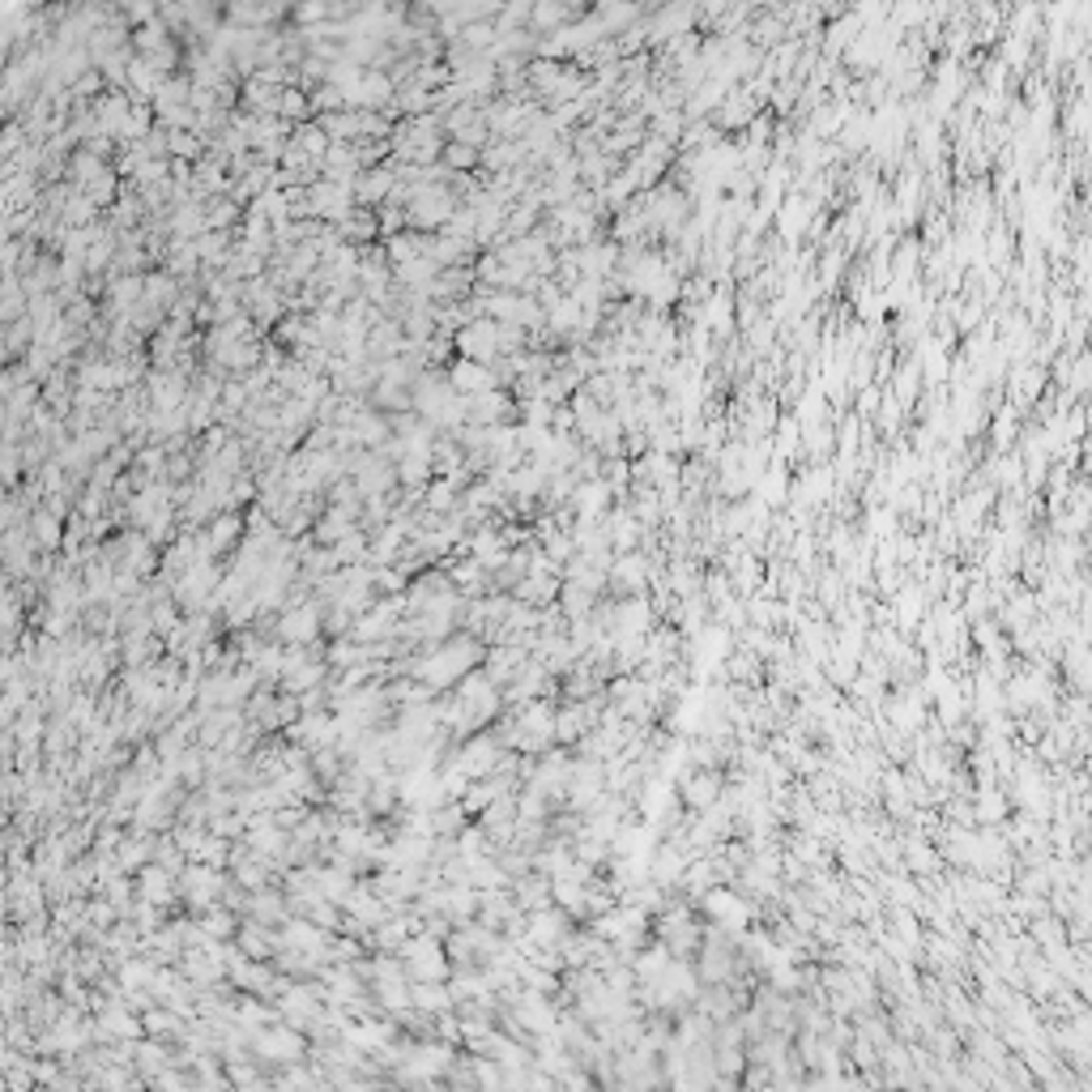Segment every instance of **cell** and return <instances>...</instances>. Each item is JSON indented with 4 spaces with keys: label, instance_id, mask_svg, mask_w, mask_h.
<instances>
[{
    "label": "cell",
    "instance_id": "obj_1",
    "mask_svg": "<svg viewBox=\"0 0 1092 1092\" xmlns=\"http://www.w3.org/2000/svg\"><path fill=\"white\" fill-rule=\"evenodd\" d=\"M453 350H457V359H470V363L491 367V363L499 359V346H495V320L478 316V320H470V325H462V329L453 334Z\"/></svg>",
    "mask_w": 1092,
    "mask_h": 1092
},
{
    "label": "cell",
    "instance_id": "obj_2",
    "mask_svg": "<svg viewBox=\"0 0 1092 1092\" xmlns=\"http://www.w3.org/2000/svg\"><path fill=\"white\" fill-rule=\"evenodd\" d=\"M598 704L594 700H585V704H563V709H555V743L559 747H576L581 743L594 726H598Z\"/></svg>",
    "mask_w": 1092,
    "mask_h": 1092
},
{
    "label": "cell",
    "instance_id": "obj_3",
    "mask_svg": "<svg viewBox=\"0 0 1092 1092\" xmlns=\"http://www.w3.org/2000/svg\"><path fill=\"white\" fill-rule=\"evenodd\" d=\"M393 184H398V175H393V167H389V163H384V167H371V171H359V175H355V184H350V197H355V206H359V210H376V206H384V201H389Z\"/></svg>",
    "mask_w": 1092,
    "mask_h": 1092
},
{
    "label": "cell",
    "instance_id": "obj_4",
    "mask_svg": "<svg viewBox=\"0 0 1092 1092\" xmlns=\"http://www.w3.org/2000/svg\"><path fill=\"white\" fill-rule=\"evenodd\" d=\"M704 909L718 918V930H743L747 918H751V905L743 901L738 892H730V887H718V892L704 896Z\"/></svg>",
    "mask_w": 1092,
    "mask_h": 1092
},
{
    "label": "cell",
    "instance_id": "obj_5",
    "mask_svg": "<svg viewBox=\"0 0 1092 1092\" xmlns=\"http://www.w3.org/2000/svg\"><path fill=\"white\" fill-rule=\"evenodd\" d=\"M448 384H453V393H462V398H478V393L499 389L495 371L483 367V363H470V359H457L453 367H448Z\"/></svg>",
    "mask_w": 1092,
    "mask_h": 1092
},
{
    "label": "cell",
    "instance_id": "obj_6",
    "mask_svg": "<svg viewBox=\"0 0 1092 1092\" xmlns=\"http://www.w3.org/2000/svg\"><path fill=\"white\" fill-rule=\"evenodd\" d=\"M718 798H722V773H718V768H700V773H691L683 781V807L687 811H709V807H718Z\"/></svg>",
    "mask_w": 1092,
    "mask_h": 1092
},
{
    "label": "cell",
    "instance_id": "obj_7",
    "mask_svg": "<svg viewBox=\"0 0 1092 1092\" xmlns=\"http://www.w3.org/2000/svg\"><path fill=\"white\" fill-rule=\"evenodd\" d=\"M278 120H286L291 128L312 120V103H307V94H303L299 86H286V90H282V99H278Z\"/></svg>",
    "mask_w": 1092,
    "mask_h": 1092
},
{
    "label": "cell",
    "instance_id": "obj_8",
    "mask_svg": "<svg viewBox=\"0 0 1092 1092\" xmlns=\"http://www.w3.org/2000/svg\"><path fill=\"white\" fill-rule=\"evenodd\" d=\"M278 627H282V636H286V640H295V645H299V640H312V636H316L320 619H316V611L307 606V611H286Z\"/></svg>",
    "mask_w": 1092,
    "mask_h": 1092
},
{
    "label": "cell",
    "instance_id": "obj_9",
    "mask_svg": "<svg viewBox=\"0 0 1092 1092\" xmlns=\"http://www.w3.org/2000/svg\"><path fill=\"white\" fill-rule=\"evenodd\" d=\"M730 675H734V679H755V654H751V649L730 654Z\"/></svg>",
    "mask_w": 1092,
    "mask_h": 1092
},
{
    "label": "cell",
    "instance_id": "obj_10",
    "mask_svg": "<svg viewBox=\"0 0 1092 1092\" xmlns=\"http://www.w3.org/2000/svg\"><path fill=\"white\" fill-rule=\"evenodd\" d=\"M879 402H883V389H875V384H866V389H858V414H875V410H879Z\"/></svg>",
    "mask_w": 1092,
    "mask_h": 1092
},
{
    "label": "cell",
    "instance_id": "obj_11",
    "mask_svg": "<svg viewBox=\"0 0 1092 1092\" xmlns=\"http://www.w3.org/2000/svg\"><path fill=\"white\" fill-rule=\"evenodd\" d=\"M909 866H914V871H930V866H935L930 850H926V845H914V850H909Z\"/></svg>",
    "mask_w": 1092,
    "mask_h": 1092
}]
</instances>
